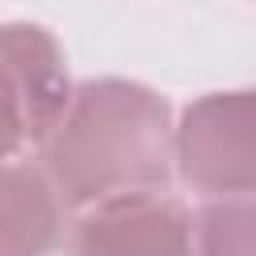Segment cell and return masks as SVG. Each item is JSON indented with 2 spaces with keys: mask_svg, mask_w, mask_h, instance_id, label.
<instances>
[{
  "mask_svg": "<svg viewBox=\"0 0 256 256\" xmlns=\"http://www.w3.org/2000/svg\"><path fill=\"white\" fill-rule=\"evenodd\" d=\"M176 172L208 200L256 196V88L208 92L180 112Z\"/></svg>",
  "mask_w": 256,
  "mask_h": 256,
  "instance_id": "7a4b0ae2",
  "label": "cell"
},
{
  "mask_svg": "<svg viewBox=\"0 0 256 256\" xmlns=\"http://www.w3.org/2000/svg\"><path fill=\"white\" fill-rule=\"evenodd\" d=\"M0 52H4V104H8L4 152L12 156L20 144H44L56 132L76 88L68 84L56 36L40 24L28 20L4 24Z\"/></svg>",
  "mask_w": 256,
  "mask_h": 256,
  "instance_id": "3957f363",
  "label": "cell"
},
{
  "mask_svg": "<svg viewBox=\"0 0 256 256\" xmlns=\"http://www.w3.org/2000/svg\"><path fill=\"white\" fill-rule=\"evenodd\" d=\"M196 256H256V196L208 200L196 212Z\"/></svg>",
  "mask_w": 256,
  "mask_h": 256,
  "instance_id": "8992f818",
  "label": "cell"
},
{
  "mask_svg": "<svg viewBox=\"0 0 256 256\" xmlns=\"http://www.w3.org/2000/svg\"><path fill=\"white\" fill-rule=\"evenodd\" d=\"M68 256H196V220L168 192L116 196L72 224Z\"/></svg>",
  "mask_w": 256,
  "mask_h": 256,
  "instance_id": "277c9868",
  "label": "cell"
},
{
  "mask_svg": "<svg viewBox=\"0 0 256 256\" xmlns=\"http://www.w3.org/2000/svg\"><path fill=\"white\" fill-rule=\"evenodd\" d=\"M40 164L72 208L132 192H164L176 168L168 100L136 80H88L40 144Z\"/></svg>",
  "mask_w": 256,
  "mask_h": 256,
  "instance_id": "6da1fadb",
  "label": "cell"
},
{
  "mask_svg": "<svg viewBox=\"0 0 256 256\" xmlns=\"http://www.w3.org/2000/svg\"><path fill=\"white\" fill-rule=\"evenodd\" d=\"M68 200L52 184L44 164L8 156L0 180V232L4 256H52L64 244Z\"/></svg>",
  "mask_w": 256,
  "mask_h": 256,
  "instance_id": "5b68a950",
  "label": "cell"
}]
</instances>
